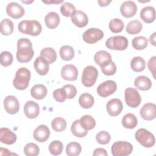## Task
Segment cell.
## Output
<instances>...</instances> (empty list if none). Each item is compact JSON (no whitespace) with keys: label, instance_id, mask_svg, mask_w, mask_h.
Returning a JSON list of instances; mask_svg holds the SVG:
<instances>
[{"label":"cell","instance_id":"obj_1","mask_svg":"<svg viewBox=\"0 0 156 156\" xmlns=\"http://www.w3.org/2000/svg\"><path fill=\"white\" fill-rule=\"evenodd\" d=\"M34 55L32 42L26 38H22L17 41V52L16 57L20 63H27L31 60Z\"/></svg>","mask_w":156,"mask_h":156},{"label":"cell","instance_id":"obj_2","mask_svg":"<svg viewBox=\"0 0 156 156\" xmlns=\"http://www.w3.org/2000/svg\"><path fill=\"white\" fill-rule=\"evenodd\" d=\"M18 30L27 35L37 36L41 32V25L36 20H23L19 23L18 26Z\"/></svg>","mask_w":156,"mask_h":156},{"label":"cell","instance_id":"obj_3","mask_svg":"<svg viewBox=\"0 0 156 156\" xmlns=\"http://www.w3.org/2000/svg\"><path fill=\"white\" fill-rule=\"evenodd\" d=\"M30 79V71L26 68H20L17 70L13 80V86L16 89L19 90H25L29 85Z\"/></svg>","mask_w":156,"mask_h":156},{"label":"cell","instance_id":"obj_4","mask_svg":"<svg viewBox=\"0 0 156 156\" xmlns=\"http://www.w3.org/2000/svg\"><path fill=\"white\" fill-rule=\"evenodd\" d=\"M136 140L144 147H151L155 144L154 135L144 128L139 129L135 134Z\"/></svg>","mask_w":156,"mask_h":156},{"label":"cell","instance_id":"obj_5","mask_svg":"<svg viewBox=\"0 0 156 156\" xmlns=\"http://www.w3.org/2000/svg\"><path fill=\"white\" fill-rule=\"evenodd\" d=\"M113 156H127L133 151V146L125 141H118L114 143L111 147Z\"/></svg>","mask_w":156,"mask_h":156},{"label":"cell","instance_id":"obj_6","mask_svg":"<svg viewBox=\"0 0 156 156\" xmlns=\"http://www.w3.org/2000/svg\"><path fill=\"white\" fill-rule=\"evenodd\" d=\"M128 40L124 36L117 35L110 37L105 41V46L110 49L124 51L128 46Z\"/></svg>","mask_w":156,"mask_h":156},{"label":"cell","instance_id":"obj_7","mask_svg":"<svg viewBox=\"0 0 156 156\" xmlns=\"http://www.w3.org/2000/svg\"><path fill=\"white\" fill-rule=\"evenodd\" d=\"M98 76L97 69L93 66H86L82 72V83L87 87H92L96 82Z\"/></svg>","mask_w":156,"mask_h":156},{"label":"cell","instance_id":"obj_8","mask_svg":"<svg viewBox=\"0 0 156 156\" xmlns=\"http://www.w3.org/2000/svg\"><path fill=\"white\" fill-rule=\"evenodd\" d=\"M124 97L126 103L132 108L139 106L141 101V98L138 91L132 87H129L125 90Z\"/></svg>","mask_w":156,"mask_h":156},{"label":"cell","instance_id":"obj_9","mask_svg":"<svg viewBox=\"0 0 156 156\" xmlns=\"http://www.w3.org/2000/svg\"><path fill=\"white\" fill-rule=\"evenodd\" d=\"M104 37V32L98 28H90L83 34L82 38L85 42L88 44H94Z\"/></svg>","mask_w":156,"mask_h":156},{"label":"cell","instance_id":"obj_10","mask_svg":"<svg viewBox=\"0 0 156 156\" xmlns=\"http://www.w3.org/2000/svg\"><path fill=\"white\" fill-rule=\"evenodd\" d=\"M116 88L117 85L116 82L112 80H108L101 83L98 87L97 93L100 96L106 98L114 93Z\"/></svg>","mask_w":156,"mask_h":156},{"label":"cell","instance_id":"obj_11","mask_svg":"<svg viewBox=\"0 0 156 156\" xmlns=\"http://www.w3.org/2000/svg\"><path fill=\"white\" fill-rule=\"evenodd\" d=\"M4 106L6 112L10 115L16 114L20 109V103L17 98L12 95L7 96L4 99Z\"/></svg>","mask_w":156,"mask_h":156},{"label":"cell","instance_id":"obj_12","mask_svg":"<svg viewBox=\"0 0 156 156\" xmlns=\"http://www.w3.org/2000/svg\"><path fill=\"white\" fill-rule=\"evenodd\" d=\"M6 12L9 16L18 19L21 18L24 14L23 7L16 2H12L8 4L6 7Z\"/></svg>","mask_w":156,"mask_h":156},{"label":"cell","instance_id":"obj_13","mask_svg":"<svg viewBox=\"0 0 156 156\" xmlns=\"http://www.w3.org/2000/svg\"><path fill=\"white\" fill-rule=\"evenodd\" d=\"M108 113L112 116L119 115L123 109V105L120 99L114 98L110 99L106 105Z\"/></svg>","mask_w":156,"mask_h":156},{"label":"cell","instance_id":"obj_14","mask_svg":"<svg viewBox=\"0 0 156 156\" xmlns=\"http://www.w3.org/2000/svg\"><path fill=\"white\" fill-rule=\"evenodd\" d=\"M61 76L66 80H76L78 76V70L77 68L71 64L64 65L61 70Z\"/></svg>","mask_w":156,"mask_h":156},{"label":"cell","instance_id":"obj_15","mask_svg":"<svg viewBox=\"0 0 156 156\" xmlns=\"http://www.w3.org/2000/svg\"><path fill=\"white\" fill-rule=\"evenodd\" d=\"M141 118L147 121L153 120L156 116V106L153 103H146L140 109Z\"/></svg>","mask_w":156,"mask_h":156},{"label":"cell","instance_id":"obj_16","mask_svg":"<svg viewBox=\"0 0 156 156\" xmlns=\"http://www.w3.org/2000/svg\"><path fill=\"white\" fill-rule=\"evenodd\" d=\"M50 136V130L46 125L41 124L38 126L34 131L33 136L34 139L40 143L45 142Z\"/></svg>","mask_w":156,"mask_h":156},{"label":"cell","instance_id":"obj_17","mask_svg":"<svg viewBox=\"0 0 156 156\" xmlns=\"http://www.w3.org/2000/svg\"><path fill=\"white\" fill-rule=\"evenodd\" d=\"M137 11L136 4L132 1L124 2L120 7V12L122 15L126 18H131L133 16Z\"/></svg>","mask_w":156,"mask_h":156},{"label":"cell","instance_id":"obj_18","mask_svg":"<svg viewBox=\"0 0 156 156\" xmlns=\"http://www.w3.org/2000/svg\"><path fill=\"white\" fill-rule=\"evenodd\" d=\"M24 112L27 118L30 119L35 118L40 113L39 105L34 101H29L26 102L24 106Z\"/></svg>","mask_w":156,"mask_h":156},{"label":"cell","instance_id":"obj_19","mask_svg":"<svg viewBox=\"0 0 156 156\" xmlns=\"http://www.w3.org/2000/svg\"><path fill=\"white\" fill-rule=\"evenodd\" d=\"M16 135L11 130L6 127H1L0 129V141L5 144H12L16 141Z\"/></svg>","mask_w":156,"mask_h":156},{"label":"cell","instance_id":"obj_20","mask_svg":"<svg viewBox=\"0 0 156 156\" xmlns=\"http://www.w3.org/2000/svg\"><path fill=\"white\" fill-rule=\"evenodd\" d=\"M71 21L78 27H83L88 23V18L86 13L81 10L76 11L71 16Z\"/></svg>","mask_w":156,"mask_h":156},{"label":"cell","instance_id":"obj_21","mask_svg":"<svg viewBox=\"0 0 156 156\" xmlns=\"http://www.w3.org/2000/svg\"><path fill=\"white\" fill-rule=\"evenodd\" d=\"M94 62L97 65L103 67L112 61V57L109 52L105 51H99L94 55Z\"/></svg>","mask_w":156,"mask_h":156},{"label":"cell","instance_id":"obj_22","mask_svg":"<svg viewBox=\"0 0 156 156\" xmlns=\"http://www.w3.org/2000/svg\"><path fill=\"white\" fill-rule=\"evenodd\" d=\"M34 66L37 73L41 76L46 75L49 69V64L41 56L36 58Z\"/></svg>","mask_w":156,"mask_h":156},{"label":"cell","instance_id":"obj_23","mask_svg":"<svg viewBox=\"0 0 156 156\" xmlns=\"http://www.w3.org/2000/svg\"><path fill=\"white\" fill-rule=\"evenodd\" d=\"M140 17L146 23H151L155 19V10L152 6H146L140 12Z\"/></svg>","mask_w":156,"mask_h":156},{"label":"cell","instance_id":"obj_24","mask_svg":"<svg viewBox=\"0 0 156 156\" xmlns=\"http://www.w3.org/2000/svg\"><path fill=\"white\" fill-rule=\"evenodd\" d=\"M134 85L136 88L140 90L146 91L151 88L152 82L147 77L140 76L135 79Z\"/></svg>","mask_w":156,"mask_h":156},{"label":"cell","instance_id":"obj_25","mask_svg":"<svg viewBox=\"0 0 156 156\" xmlns=\"http://www.w3.org/2000/svg\"><path fill=\"white\" fill-rule=\"evenodd\" d=\"M44 21L46 26L51 29L56 28L60 23V16L55 12H49L44 18Z\"/></svg>","mask_w":156,"mask_h":156},{"label":"cell","instance_id":"obj_26","mask_svg":"<svg viewBox=\"0 0 156 156\" xmlns=\"http://www.w3.org/2000/svg\"><path fill=\"white\" fill-rule=\"evenodd\" d=\"M47 88L42 84H37L32 87L30 90V94L32 98L40 100L44 98L47 94Z\"/></svg>","mask_w":156,"mask_h":156},{"label":"cell","instance_id":"obj_27","mask_svg":"<svg viewBox=\"0 0 156 156\" xmlns=\"http://www.w3.org/2000/svg\"><path fill=\"white\" fill-rule=\"evenodd\" d=\"M122 124L124 127L132 129H134L136 126L138 120L133 114L129 113L123 116L122 119Z\"/></svg>","mask_w":156,"mask_h":156},{"label":"cell","instance_id":"obj_28","mask_svg":"<svg viewBox=\"0 0 156 156\" xmlns=\"http://www.w3.org/2000/svg\"><path fill=\"white\" fill-rule=\"evenodd\" d=\"M40 56L43 57L49 64L54 63L57 59V53L51 48H45L40 52Z\"/></svg>","mask_w":156,"mask_h":156},{"label":"cell","instance_id":"obj_29","mask_svg":"<svg viewBox=\"0 0 156 156\" xmlns=\"http://www.w3.org/2000/svg\"><path fill=\"white\" fill-rule=\"evenodd\" d=\"M94 102L93 96L89 93H85L82 94L79 98V103L83 108H91Z\"/></svg>","mask_w":156,"mask_h":156},{"label":"cell","instance_id":"obj_30","mask_svg":"<svg viewBox=\"0 0 156 156\" xmlns=\"http://www.w3.org/2000/svg\"><path fill=\"white\" fill-rule=\"evenodd\" d=\"M0 30L1 33L3 35H10L13 31V23L8 19H3L0 23Z\"/></svg>","mask_w":156,"mask_h":156},{"label":"cell","instance_id":"obj_31","mask_svg":"<svg viewBox=\"0 0 156 156\" xmlns=\"http://www.w3.org/2000/svg\"><path fill=\"white\" fill-rule=\"evenodd\" d=\"M142 23L139 20H132L128 23L126 26V32L130 35H135L140 33L142 29Z\"/></svg>","mask_w":156,"mask_h":156},{"label":"cell","instance_id":"obj_32","mask_svg":"<svg viewBox=\"0 0 156 156\" xmlns=\"http://www.w3.org/2000/svg\"><path fill=\"white\" fill-rule=\"evenodd\" d=\"M71 130L73 134L78 138L84 137L87 134V130L80 125L79 119H76L73 122L71 127Z\"/></svg>","mask_w":156,"mask_h":156},{"label":"cell","instance_id":"obj_33","mask_svg":"<svg viewBox=\"0 0 156 156\" xmlns=\"http://www.w3.org/2000/svg\"><path fill=\"white\" fill-rule=\"evenodd\" d=\"M146 66V63L141 57H135L130 61V67L135 72L143 71Z\"/></svg>","mask_w":156,"mask_h":156},{"label":"cell","instance_id":"obj_34","mask_svg":"<svg viewBox=\"0 0 156 156\" xmlns=\"http://www.w3.org/2000/svg\"><path fill=\"white\" fill-rule=\"evenodd\" d=\"M59 54L62 60L68 61L73 58L75 52L73 47L68 45H64L60 49Z\"/></svg>","mask_w":156,"mask_h":156},{"label":"cell","instance_id":"obj_35","mask_svg":"<svg viewBox=\"0 0 156 156\" xmlns=\"http://www.w3.org/2000/svg\"><path fill=\"white\" fill-rule=\"evenodd\" d=\"M80 125L86 130H90L93 129L96 126L95 119L90 115H84L79 119Z\"/></svg>","mask_w":156,"mask_h":156},{"label":"cell","instance_id":"obj_36","mask_svg":"<svg viewBox=\"0 0 156 156\" xmlns=\"http://www.w3.org/2000/svg\"><path fill=\"white\" fill-rule=\"evenodd\" d=\"M82 151L80 144L76 142H71L68 143L66 146V152L69 156L79 155Z\"/></svg>","mask_w":156,"mask_h":156},{"label":"cell","instance_id":"obj_37","mask_svg":"<svg viewBox=\"0 0 156 156\" xmlns=\"http://www.w3.org/2000/svg\"><path fill=\"white\" fill-rule=\"evenodd\" d=\"M147 39L143 36H138L133 38L132 41L133 48L136 50H143L147 46Z\"/></svg>","mask_w":156,"mask_h":156},{"label":"cell","instance_id":"obj_38","mask_svg":"<svg viewBox=\"0 0 156 156\" xmlns=\"http://www.w3.org/2000/svg\"><path fill=\"white\" fill-rule=\"evenodd\" d=\"M109 29L113 33L121 32L124 27V22L119 18H113L109 22Z\"/></svg>","mask_w":156,"mask_h":156},{"label":"cell","instance_id":"obj_39","mask_svg":"<svg viewBox=\"0 0 156 156\" xmlns=\"http://www.w3.org/2000/svg\"><path fill=\"white\" fill-rule=\"evenodd\" d=\"M51 126L54 130L56 132H62L66 127V121L63 118L57 117L52 121Z\"/></svg>","mask_w":156,"mask_h":156},{"label":"cell","instance_id":"obj_40","mask_svg":"<svg viewBox=\"0 0 156 156\" xmlns=\"http://www.w3.org/2000/svg\"><path fill=\"white\" fill-rule=\"evenodd\" d=\"M63 149V146L62 143L58 140L52 141L49 146V151L54 155H60L62 152Z\"/></svg>","mask_w":156,"mask_h":156},{"label":"cell","instance_id":"obj_41","mask_svg":"<svg viewBox=\"0 0 156 156\" xmlns=\"http://www.w3.org/2000/svg\"><path fill=\"white\" fill-rule=\"evenodd\" d=\"M40 152L39 147L35 143H29L26 144L24 148V153L27 156H36Z\"/></svg>","mask_w":156,"mask_h":156},{"label":"cell","instance_id":"obj_42","mask_svg":"<svg viewBox=\"0 0 156 156\" xmlns=\"http://www.w3.org/2000/svg\"><path fill=\"white\" fill-rule=\"evenodd\" d=\"M76 11L75 7L70 2H64L60 7V12L62 14L66 17L71 16Z\"/></svg>","mask_w":156,"mask_h":156},{"label":"cell","instance_id":"obj_43","mask_svg":"<svg viewBox=\"0 0 156 156\" xmlns=\"http://www.w3.org/2000/svg\"><path fill=\"white\" fill-rule=\"evenodd\" d=\"M1 64L3 66H8L10 65L13 62V56L12 54L8 51H3L0 56Z\"/></svg>","mask_w":156,"mask_h":156},{"label":"cell","instance_id":"obj_44","mask_svg":"<svg viewBox=\"0 0 156 156\" xmlns=\"http://www.w3.org/2000/svg\"><path fill=\"white\" fill-rule=\"evenodd\" d=\"M96 139L98 143L101 144H107L110 141L111 137L108 132L106 131H101L96 135Z\"/></svg>","mask_w":156,"mask_h":156},{"label":"cell","instance_id":"obj_45","mask_svg":"<svg viewBox=\"0 0 156 156\" xmlns=\"http://www.w3.org/2000/svg\"><path fill=\"white\" fill-rule=\"evenodd\" d=\"M101 70L104 74L106 76H112L116 73V66L115 63L113 61H111L105 66L101 67Z\"/></svg>","mask_w":156,"mask_h":156},{"label":"cell","instance_id":"obj_46","mask_svg":"<svg viewBox=\"0 0 156 156\" xmlns=\"http://www.w3.org/2000/svg\"><path fill=\"white\" fill-rule=\"evenodd\" d=\"M53 97L54 99L58 102H63L67 98L66 91L63 87L54 90L53 92Z\"/></svg>","mask_w":156,"mask_h":156},{"label":"cell","instance_id":"obj_47","mask_svg":"<svg viewBox=\"0 0 156 156\" xmlns=\"http://www.w3.org/2000/svg\"><path fill=\"white\" fill-rule=\"evenodd\" d=\"M63 88L66 91L67 99H71L76 96L77 94V90L74 85L71 84H66L63 87Z\"/></svg>","mask_w":156,"mask_h":156},{"label":"cell","instance_id":"obj_48","mask_svg":"<svg viewBox=\"0 0 156 156\" xmlns=\"http://www.w3.org/2000/svg\"><path fill=\"white\" fill-rule=\"evenodd\" d=\"M155 62H156V57L155 56H153L151 58H150V59L148 61L147 63V66L148 68L149 69V71L151 72V73L152 74L153 77L154 79H155Z\"/></svg>","mask_w":156,"mask_h":156},{"label":"cell","instance_id":"obj_49","mask_svg":"<svg viewBox=\"0 0 156 156\" xmlns=\"http://www.w3.org/2000/svg\"><path fill=\"white\" fill-rule=\"evenodd\" d=\"M93 155L94 156H98V155H104L107 156V152H106V150L103 148H96L94 149Z\"/></svg>","mask_w":156,"mask_h":156},{"label":"cell","instance_id":"obj_50","mask_svg":"<svg viewBox=\"0 0 156 156\" xmlns=\"http://www.w3.org/2000/svg\"><path fill=\"white\" fill-rule=\"evenodd\" d=\"M110 2H111V1H107V0L98 1V4L101 7H105L108 5Z\"/></svg>","mask_w":156,"mask_h":156},{"label":"cell","instance_id":"obj_51","mask_svg":"<svg viewBox=\"0 0 156 156\" xmlns=\"http://www.w3.org/2000/svg\"><path fill=\"white\" fill-rule=\"evenodd\" d=\"M155 34L156 33L155 32H154L149 37V41H150V43L153 44L154 46H155Z\"/></svg>","mask_w":156,"mask_h":156},{"label":"cell","instance_id":"obj_52","mask_svg":"<svg viewBox=\"0 0 156 156\" xmlns=\"http://www.w3.org/2000/svg\"><path fill=\"white\" fill-rule=\"evenodd\" d=\"M43 2L46 3V4H59V3H62L63 1H42Z\"/></svg>","mask_w":156,"mask_h":156},{"label":"cell","instance_id":"obj_53","mask_svg":"<svg viewBox=\"0 0 156 156\" xmlns=\"http://www.w3.org/2000/svg\"><path fill=\"white\" fill-rule=\"evenodd\" d=\"M32 2H33V1H22V2L26 3V4H29V3H31Z\"/></svg>","mask_w":156,"mask_h":156}]
</instances>
